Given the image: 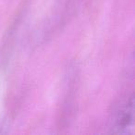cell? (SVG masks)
Here are the masks:
<instances>
[{
    "label": "cell",
    "mask_w": 135,
    "mask_h": 135,
    "mask_svg": "<svg viewBox=\"0 0 135 135\" xmlns=\"http://www.w3.org/2000/svg\"><path fill=\"white\" fill-rule=\"evenodd\" d=\"M111 132L132 134L134 131V95L131 94L119 102L110 118Z\"/></svg>",
    "instance_id": "1"
}]
</instances>
